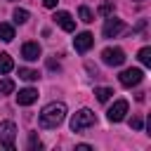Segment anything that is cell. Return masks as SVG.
I'll use <instances>...</instances> for the list:
<instances>
[{"label": "cell", "instance_id": "7a4b0ae2", "mask_svg": "<svg viewBox=\"0 0 151 151\" xmlns=\"http://www.w3.org/2000/svg\"><path fill=\"white\" fill-rule=\"evenodd\" d=\"M94 123H97V116H94L90 109H80V111H76L73 118H71V130H73V132H83V130L92 127Z\"/></svg>", "mask_w": 151, "mask_h": 151}, {"label": "cell", "instance_id": "4fadbf2b", "mask_svg": "<svg viewBox=\"0 0 151 151\" xmlns=\"http://www.w3.org/2000/svg\"><path fill=\"white\" fill-rule=\"evenodd\" d=\"M0 40H5V42L14 40V28L9 24H0Z\"/></svg>", "mask_w": 151, "mask_h": 151}, {"label": "cell", "instance_id": "e0dca14e", "mask_svg": "<svg viewBox=\"0 0 151 151\" xmlns=\"http://www.w3.org/2000/svg\"><path fill=\"white\" fill-rule=\"evenodd\" d=\"M94 94H97V99L104 104V101H109V97L113 94V90H111V87H97V90H94Z\"/></svg>", "mask_w": 151, "mask_h": 151}, {"label": "cell", "instance_id": "d4e9b609", "mask_svg": "<svg viewBox=\"0 0 151 151\" xmlns=\"http://www.w3.org/2000/svg\"><path fill=\"white\" fill-rule=\"evenodd\" d=\"M137 2H142V0H137Z\"/></svg>", "mask_w": 151, "mask_h": 151}, {"label": "cell", "instance_id": "7c38bea8", "mask_svg": "<svg viewBox=\"0 0 151 151\" xmlns=\"http://www.w3.org/2000/svg\"><path fill=\"white\" fill-rule=\"evenodd\" d=\"M14 68V61H12V57L7 54V52H0V73H9Z\"/></svg>", "mask_w": 151, "mask_h": 151}, {"label": "cell", "instance_id": "cb8c5ba5", "mask_svg": "<svg viewBox=\"0 0 151 151\" xmlns=\"http://www.w3.org/2000/svg\"><path fill=\"white\" fill-rule=\"evenodd\" d=\"M92 146H87V144H78V151H90Z\"/></svg>", "mask_w": 151, "mask_h": 151}, {"label": "cell", "instance_id": "6da1fadb", "mask_svg": "<svg viewBox=\"0 0 151 151\" xmlns=\"http://www.w3.org/2000/svg\"><path fill=\"white\" fill-rule=\"evenodd\" d=\"M64 118H66V106H64L61 101H52V104H47V106L40 111L38 123H40V127L52 130V127H59V125L64 123Z\"/></svg>", "mask_w": 151, "mask_h": 151}, {"label": "cell", "instance_id": "9a60e30c", "mask_svg": "<svg viewBox=\"0 0 151 151\" xmlns=\"http://www.w3.org/2000/svg\"><path fill=\"white\" fill-rule=\"evenodd\" d=\"M137 59H139L144 66H151V47H142L139 54H137Z\"/></svg>", "mask_w": 151, "mask_h": 151}, {"label": "cell", "instance_id": "3957f363", "mask_svg": "<svg viewBox=\"0 0 151 151\" xmlns=\"http://www.w3.org/2000/svg\"><path fill=\"white\" fill-rule=\"evenodd\" d=\"M14 137H17V125L12 120H2L0 123V146H5L7 151H14Z\"/></svg>", "mask_w": 151, "mask_h": 151}, {"label": "cell", "instance_id": "52a82bcc", "mask_svg": "<svg viewBox=\"0 0 151 151\" xmlns=\"http://www.w3.org/2000/svg\"><path fill=\"white\" fill-rule=\"evenodd\" d=\"M123 31H125V24H123L120 19L109 17V19L104 21V38H116V35L123 33Z\"/></svg>", "mask_w": 151, "mask_h": 151}, {"label": "cell", "instance_id": "30bf717a", "mask_svg": "<svg viewBox=\"0 0 151 151\" xmlns=\"http://www.w3.org/2000/svg\"><path fill=\"white\" fill-rule=\"evenodd\" d=\"M35 99H38V90H33V87L19 90V94H17V104H19V106H28V104H33Z\"/></svg>", "mask_w": 151, "mask_h": 151}, {"label": "cell", "instance_id": "44dd1931", "mask_svg": "<svg viewBox=\"0 0 151 151\" xmlns=\"http://www.w3.org/2000/svg\"><path fill=\"white\" fill-rule=\"evenodd\" d=\"M130 127H132V130H142V118H139V116L130 118Z\"/></svg>", "mask_w": 151, "mask_h": 151}, {"label": "cell", "instance_id": "ba28073f", "mask_svg": "<svg viewBox=\"0 0 151 151\" xmlns=\"http://www.w3.org/2000/svg\"><path fill=\"white\" fill-rule=\"evenodd\" d=\"M52 19H54L64 31H68V33H71V31H76V21H73V17H71L68 12L59 9V12H54V17H52Z\"/></svg>", "mask_w": 151, "mask_h": 151}, {"label": "cell", "instance_id": "9c48e42d", "mask_svg": "<svg viewBox=\"0 0 151 151\" xmlns=\"http://www.w3.org/2000/svg\"><path fill=\"white\" fill-rule=\"evenodd\" d=\"M73 45H76L78 52H87V50L94 45V35L87 33V31H85V33H78V35L73 38Z\"/></svg>", "mask_w": 151, "mask_h": 151}, {"label": "cell", "instance_id": "ac0fdd59", "mask_svg": "<svg viewBox=\"0 0 151 151\" xmlns=\"http://www.w3.org/2000/svg\"><path fill=\"white\" fill-rule=\"evenodd\" d=\"M12 17H14V21H17V24H26V21H28V12H26V9H19V7L14 9V14H12Z\"/></svg>", "mask_w": 151, "mask_h": 151}, {"label": "cell", "instance_id": "5bb4252c", "mask_svg": "<svg viewBox=\"0 0 151 151\" xmlns=\"http://www.w3.org/2000/svg\"><path fill=\"white\" fill-rule=\"evenodd\" d=\"M78 17H80V21H85V24H92V21H94V14H92V9H90V7H85V5L78 9Z\"/></svg>", "mask_w": 151, "mask_h": 151}, {"label": "cell", "instance_id": "5b68a950", "mask_svg": "<svg viewBox=\"0 0 151 151\" xmlns=\"http://www.w3.org/2000/svg\"><path fill=\"white\" fill-rule=\"evenodd\" d=\"M118 80H120V85H123V87L139 85V83L144 80V71H142V68H125V71L118 76Z\"/></svg>", "mask_w": 151, "mask_h": 151}, {"label": "cell", "instance_id": "d6986e66", "mask_svg": "<svg viewBox=\"0 0 151 151\" xmlns=\"http://www.w3.org/2000/svg\"><path fill=\"white\" fill-rule=\"evenodd\" d=\"M14 90V80L12 78H5L2 83H0V94H9Z\"/></svg>", "mask_w": 151, "mask_h": 151}, {"label": "cell", "instance_id": "8992f818", "mask_svg": "<svg viewBox=\"0 0 151 151\" xmlns=\"http://www.w3.org/2000/svg\"><path fill=\"white\" fill-rule=\"evenodd\" d=\"M125 113H127V101H125V99H118V101H113V106L109 109L106 118H109L111 123H120V120L125 118Z\"/></svg>", "mask_w": 151, "mask_h": 151}, {"label": "cell", "instance_id": "603a6c76", "mask_svg": "<svg viewBox=\"0 0 151 151\" xmlns=\"http://www.w3.org/2000/svg\"><path fill=\"white\" fill-rule=\"evenodd\" d=\"M57 2H59V0H42V5H45V7H50V9H52V7H57Z\"/></svg>", "mask_w": 151, "mask_h": 151}, {"label": "cell", "instance_id": "7402d4cb", "mask_svg": "<svg viewBox=\"0 0 151 151\" xmlns=\"http://www.w3.org/2000/svg\"><path fill=\"white\" fill-rule=\"evenodd\" d=\"M99 12H101V14H111V12H113V5H111V2H104V5L99 7Z\"/></svg>", "mask_w": 151, "mask_h": 151}, {"label": "cell", "instance_id": "2e32d148", "mask_svg": "<svg viewBox=\"0 0 151 151\" xmlns=\"http://www.w3.org/2000/svg\"><path fill=\"white\" fill-rule=\"evenodd\" d=\"M19 78H24V80H38L40 76H38V71H33V68H19Z\"/></svg>", "mask_w": 151, "mask_h": 151}, {"label": "cell", "instance_id": "277c9868", "mask_svg": "<svg viewBox=\"0 0 151 151\" xmlns=\"http://www.w3.org/2000/svg\"><path fill=\"white\" fill-rule=\"evenodd\" d=\"M101 61L106 66H120V64H125V52L120 47H106L101 52Z\"/></svg>", "mask_w": 151, "mask_h": 151}, {"label": "cell", "instance_id": "ffe728a7", "mask_svg": "<svg viewBox=\"0 0 151 151\" xmlns=\"http://www.w3.org/2000/svg\"><path fill=\"white\" fill-rule=\"evenodd\" d=\"M42 144H40V139H38V134L35 132H31V137H28V149H40Z\"/></svg>", "mask_w": 151, "mask_h": 151}, {"label": "cell", "instance_id": "8fae6325", "mask_svg": "<svg viewBox=\"0 0 151 151\" xmlns=\"http://www.w3.org/2000/svg\"><path fill=\"white\" fill-rule=\"evenodd\" d=\"M21 57H24L26 61H35V59L40 57V45H38V42H24Z\"/></svg>", "mask_w": 151, "mask_h": 151}]
</instances>
